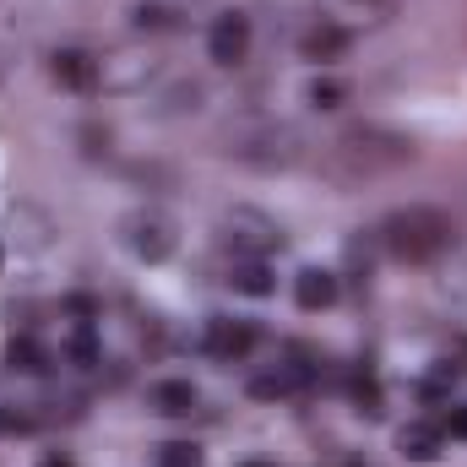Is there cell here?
Returning <instances> with one entry per match:
<instances>
[{"instance_id": "obj_1", "label": "cell", "mask_w": 467, "mask_h": 467, "mask_svg": "<svg viewBox=\"0 0 467 467\" xmlns=\"http://www.w3.org/2000/svg\"><path fill=\"white\" fill-rule=\"evenodd\" d=\"M419 158L413 136L402 130H386V125H348L327 141L321 152V169L337 180V185H369V180H386L397 169H408Z\"/></svg>"}, {"instance_id": "obj_2", "label": "cell", "mask_w": 467, "mask_h": 467, "mask_svg": "<svg viewBox=\"0 0 467 467\" xmlns=\"http://www.w3.org/2000/svg\"><path fill=\"white\" fill-rule=\"evenodd\" d=\"M223 158L244 163V169H294L305 158V136L277 115H239L223 125Z\"/></svg>"}, {"instance_id": "obj_3", "label": "cell", "mask_w": 467, "mask_h": 467, "mask_svg": "<svg viewBox=\"0 0 467 467\" xmlns=\"http://www.w3.org/2000/svg\"><path fill=\"white\" fill-rule=\"evenodd\" d=\"M380 250L386 255H397V261H408V266H430V261H441L446 250H457V223L441 213V207H397L380 229Z\"/></svg>"}, {"instance_id": "obj_4", "label": "cell", "mask_w": 467, "mask_h": 467, "mask_svg": "<svg viewBox=\"0 0 467 467\" xmlns=\"http://www.w3.org/2000/svg\"><path fill=\"white\" fill-rule=\"evenodd\" d=\"M218 229H223V244L234 250V261H266L283 250V223L266 218L261 207H229L218 218Z\"/></svg>"}, {"instance_id": "obj_5", "label": "cell", "mask_w": 467, "mask_h": 467, "mask_svg": "<svg viewBox=\"0 0 467 467\" xmlns=\"http://www.w3.org/2000/svg\"><path fill=\"white\" fill-rule=\"evenodd\" d=\"M125 250L136 255V261H147V266H158V261H169L174 255V223H169V213H158V207H136L125 223Z\"/></svg>"}, {"instance_id": "obj_6", "label": "cell", "mask_w": 467, "mask_h": 467, "mask_svg": "<svg viewBox=\"0 0 467 467\" xmlns=\"http://www.w3.org/2000/svg\"><path fill=\"white\" fill-rule=\"evenodd\" d=\"M147 82H158V60L147 49H109L99 55V93H147Z\"/></svg>"}, {"instance_id": "obj_7", "label": "cell", "mask_w": 467, "mask_h": 467, "mask_svg": "<svg viewBox=\"0 0 467 467\" xmlns=\"http://www.w3.org/2000/svg\"><path fill=\"white\" fill-rule=\"evenodd\" d=\"M316 11H321V22H332V27L358 38V33H375V27L391 22L397 0H316Z\"/></svg>"}, {"instance_id": "obj_8", "label": "cell", "mask_w": 467, "mask_h": 467, "mask_svg": "<svg viewBox=\"0 0 467 467\" xmlns=\"http://www.w3.org/2000/svg\"><path fill=\"white\" fill-rule=\"evenodd\" d=\"M250 16L244 11H223L218 22H213V33H207V55L218 60V66H239L244 55H250Z\"/></svg>"}, {"instance_id": "obj_9", "label": "cell", "mask_w": 467, "mask_h": 467, "mask_svg": "<svg viewBox=\"0 0 467 467\" xmlns=\"http://www.w3.org/2000/svg\"><path fill=\"white\" fill-rule=\"evenodd\" d=\"M202 343H207V353L218 364H239V358H250V348H255V327L250 321H229V316H213Z\"/></svg>"}, {"instance_id": "obj_10", "label": "cell", "mask_w": 467, "mask_h": 467, "mask_svg": "<svg viewBox=\"0 0 467 467\" xmlns=\"http://www.w3.org/2000/svg\"><path fill=\"white\" fill-rule=\"evenodd\" d=\"M49 77L71 93H99V55L88 49H55L49 55Z\"/></svg>"}, {"instance_id": "obj_11", "label": "cell", "mask_w": 467, "mask_h": 467, "mask_svg": "<svg viewBox=\"0 0 467 467\" xmlns=\"http://www.w3.org/2000/svg\"><path fill=\"white\" fill-rule=\"evenodd\" d=\"M310 386V369L305 364H272V369H261V375H250V397L255 402H283V397H294V391H305Z\"/></svg>"}, {"instance_id": "obj_12", "label": "cell", "mask_w": 467, "mask_h": 467, "mask_svg": "<svg viewBox=\"0 0 467 467\" xmlns=\"http://www.w3.org/2000/svg\"><path fill=\"white\" fill-rule=\"evenodd\" d=\"M337 294H343V283H337V272H327V266H305V272L294 277V305H299V310H332Z\"/></svg>"}, {"instance_id": "obj_13", "label": "cell", "mask_w": 467, "mask_h": 467, "mask_svg": "<svg viewBox=\"0 0 467 467\" xmlns=\"http://www.w3.org/2000/svg\"><path fill=\"white\" fill-rule=\"evenodd\" d=\"M348 49H353V33L332 27V22H321V16H316V27L299 38V55H305V60H316V66H332V60H343Z\"/></svg>"}, {"instance_id": "obj_14", "label": "cell", "mask_w": 467, "mask_h": 467, "mask_svg": "<svg viewBox=\"0 0 467 467\" xmlns=\"http://www.w3.org/2000/svg\"><path fill=\"white\" fill-rule=\"evenodd\" d=\"M196 386L191 380H152L147 386V408L152 413H163V419H185V413H196Z\"/></svg>"}, {"instance_id": "obj_15", "label": "cell", "mask_w": 467, "mask_h": 467, "mask_svg": "<svg viewBox=\"0 0 467 467\" xmlns=\"http://www.w3.org/2000/svg\"><path fill=\"white\" fill-rule=\"evenodd\" d=\"M441 446H446V430H441V424H402V430H397V451H402L408 462H435Z\"/></svg>"}, {"instance_id": "obj_16", "label": "cell", "mask_w": 467, "mask_h": 467, "mask_svg": "<svg viewBox=\"0 0 467 467\" xmlns=\"http://www.w3.org/2000/svg\"><path fill=\"white\" fill-rule=\"evenodd\" d=\"M49 234H55V218L49 213H38V207H11V239L22 244V250H49Z\"/></svg>"}, {"instance_id": "obj_17", "label": "cell", "mask_w": 467, "mask_h": 467, "mask_svg": "<svg viewBox=\"0 0 467 467\" xmlns=\"http://www.w3.org/2000/svg\"><path fill=\"white\" fill-rule=\"evenodd\" d=\"M202 99H207V88H202V82H174V88H163V93L152 99V115H158V119L196 115V109H202Z\"/></svg>"}, {"instance_id": "obj_18", "label": "cell", "mask_w": 467, "mask_h": 467, "mask_svg": "<svg viewBox=\"0 0 467 467\" xmlns=\"http://www.w3.org/2000/svg\"><path fill=\"white\" fill-rule=\"evenodd\" d=\"M229 283H234V294H250V299H266V294L277 288V277H272L266 261H234Z\"/></svg>"}, {"instance_id": "obj_19", "label": "cell", "mask_w": 467, "mask_h": 467, "mask_svg": "<svg viewBox=\"0 0 467 467\" xmlns=\"http://www.w3.org/2000/svg\"><path fill=\"white\" fill-rule=\"evenodd\" d=\"M130 22H136V33H180V27H185L180 11L163 5V0H141V5L130 11Z\"/></svg>"}, {"instance_id": "obj_20", "label": "cell", "mask_w": 467, "mask_h": 467, "mask_svg": "<svg viewBox=\"0 0 467 467\" xmlns=\"http://www.w3.org/2000/svg\"><path fill=\"white\" fill-rule=\"evenodd\" d=\"M5 364H11V369H22V375H44V369H49V353H44L38 337H16L11 353H5Z\"/></svg>"}, {"instance_id": "obj_21", "label": "cell", "mask_w": 467, "mask_h": 467, "mask_svg": "<svg viewBox=\"0 0 467 467\" xmlns=\"http://www.w3.org/2000/svg\"><path fill=\"white\" fill-rule=\"evenodd\" d=\"M305 99H310L316 109H343V104L353 99V88L348 82H337V77H316V82L305 88Z\"/></svg>"}, {"instance_id": "obj_22", "label": "cell", "mask_w": 467, "mask_h": 467, "mask_svg": "<svg viewBox=\"0 0 467 467\" xmlns=\"http://www.w3.org/2000/svg\"><path fill=\"white\" fill-rule=\"evenodd\" d=\"M441 261H446V272H441V288H446L457 305H467V250H446Z\"/></svg>"}, {"instance_id": "obj_23", "label": "cell", "mask_w": 467, "mask_h": 467, "mask_svg": "<svg viewBox=\"0 0 467 467\" xmlns=\"http://www.w3.org/2000/svg\"><path fill=\"white\" fill-rule=\"evenodd\" d=\"M158 467H202V451L191 446V441H169V446H158Z\"/></svg>"}, {"instance_id": "obj_24", "label": "cell", "mask_w": 467, "mask_h": 467, "mask_svg": "<svg viewBox=\"0 0 467 467\" xmlns=\"http://www.w3.org/2000/svg\"><path fill=\"white\" fill-rule=\"evenodd\" d=\"M71 358H77V364H93V358H99V337H93V321H77V332H71Z\"/></svg>"}, {"instance_id": "obj_25", "label": "cell", "mask_w": 467, "mask_h": 467, "mask_svg": "<svg viewBox=\"0 0 467 467\" xmlns=\"http://www.w3.org/2000/svg\"><path fill=\"white\" fill-rule=\"evenodd\" d=\"M353 402H358V413L375 419V413H380V380H375V375H358V380H353Z\"/></svg>"}, {"instance_id": "obj_26", "label": "cell", "mask_w": 467, "mask_h": 467, "mask_svg": "<svg viewBox=\"0 0 467 467\" xmlns=\"http://www.w3.org/2000/svg\"><path fill=\"white\" fill-rule=\"evenodd\" d=\"M82 152H88V158L109 152V130H104V125H82Z\"/></svg>"}, {"instance_id": "obj_27", "label": "cell", "mask_w": 467, "mask_h": 467, "mask_svg": "<svg viewBox=\"0 0 467 467\" xmlns=\"http://www.w3.org/2000/svg\"><path fill=\"white\" fill-rule=\"evenodd\" d=\"M441 430H446V435H462V441H467V408H451Z\"/></svg>"}, {"instance_id": "obj_28", "label": "cell", "mask_w": 467, "mask_h": 467, "mask_svg": "<svg viewBox=\"0 0 467 467\" xmlns=\"http://www.w3.org/2000/svg\"><path fill=\"white\" fill-rule=\"evenodd\" d=\"M44 467H71V462H44Z\"/></svg>"}, {"instance_id": "obj_29", "label": "cell", "mask_w": 467, "mask_h": 467, "mask_svg": "<svg viewBox=\"0 0 467 467\" xmlns=\"http://www.w3.org/2000/svg\"><path fill=\"white\" fill-rule=\"evenodd\" d=\"M0 77H5V55H0Z\"/></svg>"}, {"instance_id": "obj_30", "label": "cell", "mask_w": 467, "mask_h": 467, "mask_svg": "<svg viewBox=\"0 0 467 467\" xmlns=\"http://www.w3.org/2000/svg\"><path fill=\"white\" fill-rule=\"evenodd\" d=\"M244 467H266V462H244Z\"/></svg>"}, {"instance_id": "obj_31", "label": "cell", "mask_w": 467, "mask_h": 467, "mask_svg": "<svg viewBox=\"0 0 467 467\" xmlns=\"http://www.w3.org/2000/svg\"><path fill=\"white\" fill-rule=\"evenodd\" d=\"M0 261H5V255H0Z\"/></svg>"}]
</instances>
